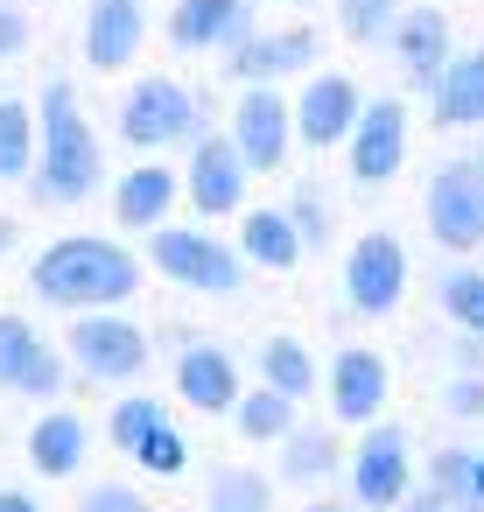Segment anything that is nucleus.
Instances as JSON below:
<instances>
[{
  "mask_svg": "<svg viewBox=\"0 0 484 512\" xmlns=\"http://www.w3.org/2000/svg\"><path fill=\"white\" fill-rule=\"evenodd\" d=\"M470 169H477V176H484V148H477V155H470Z\"/></svg>",
  "mask_w": 484,
  "mask_h": 512,
  "instance_id": "obj_42",
  "label": "nucleus"
},
{
  "mask_svg": "<svg viewBox=\"0 0 484 512\" xmlns=\"http://www.w3.org/2000/svg\"><path fill=\"white\" fill-rule=\"evenodd\" d=\"M169 211H176V176H169L162 162H141V169L120 176V190H113V218H120L127 232H148V225H162Z\"/></svg>",
  "mask_w": 484,
  "mask_h": 512,
  "instance_id": "obj_20",
  "label": "nucleus"
},
{
  "mask_svg": "<svg viewBox=\"0 0 484 512\" xmlns=\"http://www.w3.org/2000/svg\"><path fill=\"white\" fill-rule=\"evenodd\" d=\"M288 141H295V106L267 85H246V99L232 106V148L246 169H281L288 162Z\"/></svg>",
  "mask_w": 484,
  "mask_h": 512,
  "instance_id": "obj_6",
  "label": "nucleus"
},
{
  "mask_svg": "<svg viewBox=\"0 0 484 512\" xmlns=\"http://www.w3.org/2000/svg\"><path fill=\"white\" fill-rule=\"evenodd\" d=\"M442 309H449V323L484 337V267H449L442 274Z\"/></svg>",
  "mask_w": 484,
  "mask_h": 512,
  "instance_id": "obj_26",
  "label": "nucleus"
},
{
  "mask_svg": "<svg viewBox=\"0 0 484 512\" xmlns=\"http://www.w3.org/2000/svg\"><path fill=\"white\" fill-rule=\"evenodd\" d=\"M232 414H239V435H246V442H281V435L295 428V400H288V393H274L267 379H260L253 393H239V400H232Z\"/></svg>",
  "mask_w": 484,
  "mask_h": 512,
  "instance_id": "obj_24",
  "label": "nucleus"
},
{
  "mask_svg": "<svg viewBox=\"0 0 484 512\" xmlns=\"http://www.w3.org/2000/svg\"><path fill=\"white\" fill-rule=\"evenodd\" d=\"M428 477H435V491H449V498H463V484H470V449H442Z\"/></svg>",
  "mask_w": 484,
  "mask_h": 512,
  "instance_id": "obj_34",
  "label": "nucleus"
},
{
  "mask_svg": "<svg viewBox=\"0 0 484 512\" xmlns=\"http://www.w3.org/2000/svg\"><path fill=\"white\" fill-rule=\"evenodd\" d=\"M176 393H183L197 414H232L239 372H232V358H225L218 344H183V358H176Z\"/></svg>",
  "mask_w": 484,
  "mask_h": 512,
  "instance_id": "obj_17",
  "label": "nucleus"
},
{
  "mask_svg": "<svg viewBox=\"0 0 484 512\" xmlns=\"http://www.w3.org/2000/svg\"><path fill=\"white\" fill-rule=\"evenodd\" d=\"M120 134L134 148H169V141H197V99L176 78H148L127 92L120 106Z\"/></svg>",
  "mask_w": 484,
  "mask_h": 512,
  "instance_id": "obj_5",
  "label": "nucleus"
},
{
  "mask_svg": "<svg viewBox=\"0 0 484 512\" xmlns=\"http://www.w3.org/2000/svg\"><path fill=\"white\" fill-rule=\"evenodd\" d=\"M85 512H148V498L127 491V484H92L85 491Z\"/></svg>",
  "mask_w": 484,
  "mask_h": 512,
  "instance_id": "obj_35",
  "label": "nucleus"
},
{
  "mask_svg": "<svg viewBox=\"0 0 484 512\" xmlns=\"http://www.w3.org/2000/svg\"><path fill=\"white\" fill-rule=\"evenodd\" d=\"M8 246H15V225H8V218H0V253H8Z\"/></svg>",
  "mask_w": 484,
  "mask_h": 512,
  "instance_id": "obj_41",
  "label": "nucleus"
},
{
  "mask_svg": "<svg viewBox=\"0 0 484 512\" xmlns=\"http://www.w3.org/2000/svg\"><path fill=\"white\" fill-rule=\"evenodd\" d=\"M386 393H393V372H386L379 351H365V344L337 351V365H330V414H337V421L372 428L379 407H386Z\"/></svg>",
  "mask_w": 484,
  "mask_h": 512,
  "instance_id": "obj_13",
  "label": "nucleus"
},
{
  "mask_svg": "<svg viewBox=\"0 0 484 512\" xmlns=\"http://www.w3.org/2000/svg\"><path fill=\"white\" fill-rule=\"evenodd\" d=\"M0 512H43L36 498H22V491H0Z\"/></svg>",
  "mask_w": 484,
  "mask_h": 512,
  "instance_id": "obj_39",
  "label": "nucleus"
},
{
  "mask_svg": "<svg viewBox=\"0 0 484 512\" xmlns=\"http://www.w3.org/2000/svg\"><path fill=\"white\" fill-rule=\"evenodd\" d=\"M253 22V0H176L169 43L176 50H232Z\"/></svg>",
  "mask_w": 484,
  "mask_h": 512,
  "instance_id": "obj_14",
  "label": "nucleus"
},
{
  "mask_svg": "<svg viewBox=\"0 0 484 512\" xmlns=\"http://www.w3.org/2000/svg\"><path fill=\"white\" fill-rule=\"evenodd\" d=\"M428 232H435L449 253L484 246V176H477L470 162L435 169V183H428Z\"/></svg>",
  "mask_w": 484,
  "mask_h": 512,
  "instance_id": "obj_7",
  "label": "nucleus"
},
{
  "mask_svg": "<svg viewBox=\"0 0 484 512\" xmlns=\"http://www.w3.org/2000/svg\"><path fill=\"white\" fill-rule=\"evenodd\" d=\"M71 351L92 379H134L148 365V337L141 323L127 316H106V309H85V323H71Z\"/></svg>",
  "mask_w": 484,
  "mask_h": 512,
  "instance_id": "obj_8",
  "label": "nucleus"
},
{
  "mask_svg": "<svg viewBox=\"0 0 484 512\" xmlns=\"http://www.w3.org/2000/svg\"><path fill=\"white\" fill-rule=\"evenodd\" d=\"M162 421H169V407H162V400H141V393H134V400H120V407H113V442H120V449L134 456V449H141V442H148V435H155Z\"/></svg>",
  "mask_w": 484,
  "mask_h": 512,
  "instance_id": "obj_29",
  "label": "nucleus"
},
{
  "mask_svg": "<svg viewBox=\"0 0 484 512\" xmlns=\"http://www.w3.org/2000/svg\"><path fill=\"white\" fill-rule=\"evenodd\" d=\"M428 92H435V127H484V50L449 57Z\"/></svg>",
  "mask_w": 484,
  "mask_h": 512,
  "instance_id": "obj_19",
  "label": "nucleus"
},
{
  "mask_svg": "<svg viewBox=\"0 0 484 512\" xmlns=\"http://www.w3.org/2000/svg\"><path fill=\"white\" fill-rule=\"evenodd\" d=\"M288 8H309V0H288Z\"/></svg>",
  "mask_w": 484,
  "mask_h": 512,
  "instance_id": "obj_43",
  "label": "nucleus"
},
{
  "mask_svg": "<svg viewBox=\"0 0 484 512\" xmlns=\"http://www.w3.org/2000/svg\"><path fill=\"white\" fill-rule=\"evenodd\" d=\"M463 505H484V449H470V484H463Z\"/></svg>",
  "mask_w": 484,
  "mask_h": 512,
  "instance_id": "obj_38",
  "label": "nucleus"
},
{
  "mask_svg": "<svg viewBox=\"0 0 484 512\" xmlns=\"http://www.w3.org/2000/svg\"><path fill=\"white\" fill-rule=\"evenodd\" d=\"M400 155H407V106H400V99L358 106V127H351V176H358V183H393V176H400Z\"/></svg>",
  "mask_w": 484,
  "mask_h": 512,
  "instance_id": "obj_11",
  "label": "nucleus"
},
{
  "mask_svg": "<svg viewBox=\"0 0 484 512\" xmlns=\"http://www.w3.org/2000/svg\"><path fill=\"white\" fill-rule=\"evenodd\" d=\"M316 64V36L309 29H288V36H239L232 43V71L246 85H274V78H295Z\"/></svg>",
  "mask_w": 484,
  "mask_h": 512,
  "instance_id": "obj_16",
  "label": "nucleus"
},
{
  "mask_svg": "<svg viewBox=\"0 0 484 512\" xmlns=\"http://www.w3.org/2000/svg\"><path fill=\"white\" fill-rule=\"evenodd\" d=\"M22 43H29V22H22L15 8H0V57H15Z\"/></svg>",
  "mask_w": 484,
  "mask_h": 512,
  "instance_id": "obj_37",
  "label": "nucleus"
},
{
  "mask_svg": "<svg viewBox=\"0 0 484 512\" xmlns=\"http://www.w3.org/2000/svg\"><path fill=\"white\" fill-rule=\"evenodd\" d=\"M407 484H414V456H407V435L400 428H379L372 421V435L351 449V491H358V505H372V512H386V505H400L407 498Z\"/></svg>",
  "mask_w": 484,
  "mask_h": 512,
  "instance_id": "obj_9",
  "label": "nucleus"
},
{
  "mask_svg": "<svg viewBox=\"0 0 484 512\" xmlns=\"http://www.w3.org/2000/svg\"><path fill=\"white\" fill-rule=\"evenodd\" d=\"M218 505H225V512H267V484L246 477V470H225V477H218Z\"/></svg>",
  "mask_w": 484,
  "mask_h": 512,
  "instance_id": "obj_31",
  "label": "nucleus"
},
{
  "mask_svg": "<svg viewBox=\"0 0 484 512\" xmlns=\"http://www.w3.org/2000/svg\"><path fill=\"white\" fill-rule=\"evenodd\" d=\"M15 386H22V393H43V400H50V393H57V386H64V365H57V351H50V344H36V351H29V365H22V379H15Z\"/></svg>",
  "mask_w": 484,
  "mask_h": 512,
  "instance_id": "obj_32",
  "label": "nucleus"
},
{
  "mask_svg": "<svg viewBox=\"0 0 484 512\" xmlns=\"http://www.w3.org/2000/svg\"><path fill=\"white\" fill-rule=\"evenodd\" d=\"M246 162H239V148H232V134H197L190 141V204L204 211V218H225V211H239L246 204Z\"/></svg>",
  "mask_w": 484,
  "mask_h": 512,
  "instance_id": "obj_10",
  "label": "nucleus"
},
{
  "mask_svg": "<svg viewBox=\"0 0 484 512\" xmlns=\"http://www.w3.org/2000/svg\"><path fill=\"white\" fill-rule=\"evenodd\" d=\"M442 400H449V414L477 421V414H484V379H477V372H463V379H449V393H442Z\"/></svg>",
  "mask_w": 484,
  "mask_h": 512,
  "instance_id": "obj_36",
  "label": "nucleus"
},
{
  "mask_svg": "<svg viewBox=\"0 0 484 512\" xmlns=\"http://www.w3.org/2000/svg\"><path fill=\"white\" fill-rule=\"evenodd\" d=\"M239 253L260 260L267 274H288V267L302 260V232H295L288 211H246V218H239Z\"/></svg>",
  "mask_w": 484,
  "mask_h": 512,
  "instance_id": "obj_21",
  "label": "nucleus"
},
{
  "mask_svg": "<svg viewBox=\"0 0 484 512\" xmlns=\"http://www.w3.org/2000/svg\"><path fill=\"white\" fill-rule=\"evenodd\" d=\"M281 449H288V477H330L337 463H344V449H337V435H316V428H288L281 435Z\"/></svg>",
  "mask_w": 484,
  "mask_h": 512,
  "instance_id": "obj_25",
  "label": "nucleus"
},
{
  "mask_svg": "<svg viewBox=\"0 0 484 512\" xmlns=\"http://www.w3.org/2000/svg\"><path fill=\"white\" fill-rule=\"evenodd\" d=\"M99 176H106V162H99V134L85 127L71 85L57 78V85L43 92V162H36V190H43L50 204H78V197L99 190Z\"/></svg>",
  "mask_w": 484,
  "mask_h": 512,
  "instance_id": "obj_2",
  "label": "nucleus"
},
{
  "mask_svg": "<svg viewBox=\"0 0 484 512\" xmlns=\"http://www.w3.org/2000/svg\"><path fill=\"white\" fill-rule=\"evenodd\" d=\"M36 155V120L22 99H0V176H29Z\"/></svg>",
  "mask_w": 484,
  "mask_h": 512,
  "instance_id": "obj_27",
  "label": "nucleus"
},
{
  "mask_svg": "<svg viewBox=\"0 0 484 512\" xmlns=\"http://www.w3.org/2000/svg\"><path fill=\"white\" fill-rule=\"evenodd\" d=\"M141 50V0H92L85 22V64L92 71H120Z\"/></svg>",
  "mask_w": 484,
  "mask_h": 512,
  "instance_id": "obj_18",
  "label": "nucleus"
},
{
  "mask_svg": "<svg viewBox=\"0 0 484 512\" xmlns=\"http://www.w3.org/2000/svg\"><path fill=\"white\" fill-rule=\"evenodd\" d=\"M288 218H295L302 246H323V239H330V218H323V197H316V190H302V197L288 204Z\"/></svg>",
  "mask_w": 484,
  "mask_h": 512,
  "instance_id": "obj_33",
  "label": "nucleus"
},
{
  "mask_svg": "<svg viewBox=\"0 0 484 512\" xmlns=\"http://www.w3.org/2000/svg\"><path fill=\"white\" fill-rule=\"evenodd\" d=\"M400 295H407V253H400V239L393 232H365L351 246V260H344V302L358 316H393Z\"/></svg>",
  "mask_w": 484,
  "mask_h": 512,
  "instance_id": "obj_4",
  "label": "nucleus"
},
{
  "mask_svg": "<svg viewBox=\"0 0 484 512\" xmlns=\"http://www.w3.org/2000/svg\"><path fill=\"white\" fill-rule=\"evenodd\" d=\"M29 351H36V330H29L22 316H0V386H15V379H22Z\"/></svg>",
  "mask_w": 484,
  "mask_h": 512,
  "instance_id": "obj_30",
  "label": "nucleus"
},
{
  "mask_svg": "<svg viewBox=\"0 0 484 512\" xmlns=\"http://www.w3.org/2000/svg\"><path fill=\"white\" fill-rule=\"evenodd\" d=\"M337 22L351 43H386L400 22V0H337Z\"/></svg>",
  "mask_w": 484,
  "mask_h": 512,
  "instance_id": "obj_28",
  "label": "nucleus"
},
{
  "mask_svg": "<svg viewBox=\"0 0 484 512\" xmlns=\"http://www.w3.org/2000/svg\"><path fill=\"white\" fill-rule=\"evenodd\" d=\"M393 57H400V71L414 78V85H435L442 78V64L456 57L449 50V22L435 15V8H400V22H393Z\"/></svg>",
  "mask_w": 484,
  "mask_h": 512,
  "instance_id": "obj_15",
  "label": "nucleus"
},
{
  "mask_svg": "<svg viewBox=\"0 0 484 512\" xmlns=\"http://www.w3.org/2000/svg\"><path fill=\"white\" fill-rule=\"evenodd\" d=\"M148 260H155L176 288H197V295H232V288L246 281V267H239L232 246H218V239H204V232H176V225L155 232Z\"/></svg>",
  "mask_w": 484,
  "mask_h": 512,
  "instance_id": "obj_3",
  "label": "nucleus"
},
{
  "mask_svg": "<svg viewBox=\"0 0 484 512\" xmlns=\"http://www.w3.org/2000/svg\"><path fill=\"white\" fill-rule=\"evenodd\" d=\"M211 512H225V505H211Z\"/></svg>",
  "mask_w": 484,
  "mask_h": 512,
  "instance_id": "obj_44",
  "label": "nucleus"
},
{
  "mask_svg": "<svg viewBox=\"0 0 484 512\" xmlns=\"http://www.w3.org/2000/svg\"><path fill=\"white\" fill-rule=\"evenodd\" d=\"M358 85L344 78V71H316L309 85H302V99H295V134L309 141V148H337V141H351V127H358Z\"/></svg>",
  "mask_w": 484,
  "mask_h": 512,
  "instance_id": "obj_12",
  "label": "nucleus"
},
{
  "mask_svg": "<svg viewBox=\"0 0 484 512\" xmlns=\"http://www.w3.org/2000/svg\"><path fill=\"white\" fill-rule=\"evenodd\" d=\"M29 463H36L43 477H71V470L85 463V421H78V414H50V421H36V435H29Z\"/></svg>",
  "mask_w": 484,
  "mask_h": 512,
  "instance_id": "obj_22",
  "label": "nucleus"
},
{
  "mask_svg": "<svg viewBox=\"0 0 484 512\" xmlns=\"http://www.w3.org/2000/svg\"><path fill=\"white\" fill-rule=\"evenodd\" d=\"M260 379H267L274 393H288V400H309V393H316V358H309L295 337H267V344H260Z\"/></svg>",
  "mask_w": 484,
  "mask_h": 512,
  "instance_id": "obj_23",
  "label": "nucleus"
},
{
  "mask_svg": "<svg viewBox=\"0 0 484 512\" xmlns=\"http://www.w3.org/2000/svg\"><path fill=\"white\" fill-rule=\"evenodd\" d=\"M309 512H372V505H309Z\"/></svg>",
  "mask_w": 484,
  "mask_h": 512,
  "instance_id": "obj_40",
  "label": "nucleus"
},
{
  "mask_svg": "<svg viewBox=\"0 0 484 512\" xmlns=\"http://www.w3.org/2000/svg\"><path fill=\"white\" fill-rule=\"evenodd\" d=\"M141 288V267L127 246L113 239H57L43 260H36V295L43 302H64V309H106V302H127Z\"/></svg>",
  "mask_w": 484,
  "mask_h": 512,
  "instance_id": "obj_1",
  "label": "nucleus"
}]
</instances>
